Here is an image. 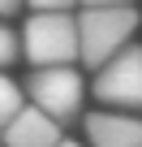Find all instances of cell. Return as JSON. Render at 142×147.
I'll use <instances>...</instances> for the list:
<instances>
[{
  "label": "cell",
  "instance_id": "ba28073f",
  "mask_svg": "<svg viewBox=\"0 0 142 147\" xmlns=\"http://www.w3.org/2000/svg\"><path fill=\"white\" fill-rule=\"evenodd\" d=\"M17 52H22L17 35H13L5 22H0V69H5V65H13V61H17Z\"/></svg>",
  "mask_w": 142,
  "mask_h": 147
},
{
  "label": "cell",
  "instance_id": "6da1fadb",
  "mask_svg": "<svg viewBox=\"0 0 142 147\" xmlns=\"http://www.w3.org/2000/svg\"><path fill=\"white\" fill-rule=\"evenodd\" d=\"M138 30V9L133 5H103V9H82L78 18V48L82 65L99 69L108 65L121 48H129V35Z\"/></svg>",
  "mask_w": 142,
  "mask_h": 147
},
{
  "label": "cell",
  "instance_id": "7a4b0ae2",
  "mask_svg": "<svg viewBox=\"0 0 142 147\" xmlns=\"http://www.w3.org/2000/svg\"><path fill=\"white\" fill-rule=\"evenodd\" d=\"M22 52L35 69L43 65H69L78 61L82 48H78V18L69 13H35L22 30Z\"/></svg>",
  "mask_w": 142,
  "mask_h": 147
},
{
  "label": "cell",
  "instance_id": "5b68a950",
  "mask_svg": "<svg viewBox=\"0 0 142 147\" xmlns=\"http://www.w3.org/2000/svg\"><path fill=\"white\" fill-rule=\"evenodd\" d=\"M60 143V121L47 117L43 108H22L5 125V147H56Z\"/></svg>",
  "mask_w": 142,
  "mask_h": 147
},
{
  "label": "cell",
  "instance_id": "277c9868",
  "mask_svg": "<svg viewBox=\"0 0 142 147\" xmlns=\"http://www.w3.org/2000/svg\"><path fill=\"white\" fill-rule=\"evenodd\" d=\"M91 91H95L103 104L142 108V48H121L108 65H99Z\"/></svg>",
  "mask_w": 142,
  "mask_h": 147
},
{
  "label": "cell",
  "instance_id": "9c48e42d",
  "mask_svg": "<svg viewBox=\"0 0 142 147\" xmlns=\"http://www.w3.org/2000/svg\"><path fill=\"white\" fill-rule=\"evenodd\" d=\"M26 5H30L35 13H65L73 0H26Z\"/></svg>",
  "mask_w": 142,
  "mask_h": 147
},
{
  "label": "cell",
  "instance_id": "30bf717a",
  "mask_svg": "<svg viewBox=\"0 0 142 147\" xmlns=\"http://www.w3.org/2000/svg\"><path fill=\"white\" fill-rule=\"evenodd\" d=\"M86 9H103V5H133V0H82Z\"/></svg>",
  "mask_w": 142,
  "mask_h": 147
},
{
  "label": "cell",
  "instance_id": "3957f363",
  "mask_svg": "<svg viewBox=\"0 0 142 147\" xmlns=\"http://www.w3.org/2000/svg\"><path fill=\"white\" fill-rule=\"evenodd\" d=\"M26 95H30V104L43 108L47 117L73 121L78 108H82L86 87H82V74H78V69H69V65H43V69H35L30 78H26Z\"/></svg>",
  "mask_w": 142,
  "mask_h": 147
},
{
  "label": "cell",
  "instance_id": "7c38bea8",
  "mask_svg": "<svg viewBox=\"0 0 142 147\" xmlns=\"http://www.w3.org/2000/svg\"><path fill=\"white\" fill-rule=\"evenodd\" d=\"M56 147H78V143H65V138H60V143H56Z\"/></svg>",
  "mask_w": 142,
  "mask_h": 147
},
{
  "label": "cell",
  "instance_id": "8fae6325",
  "mask_svg": "<svg viewBox=\"0 0 142 147\" xmlns=\"http://www.w3.org/2000/svg\"><path fill=\"white\" fill-rule=\"evenodd\" d=\"M17 5L22 0H0V13H17Z\"/></svg>",
  "mask_w": 142,
  "mask_h": 147
},
{
  "label": "cell",
  "instance_id": "8992f818",
  "mask_svg": "<svg viewBox=\"0 0 142 147\" xmlns=\"http://www.w3.org/2000/svg\"><path fill=\"white\" fill-rule=\"evenodd\" d=\"M86 138H91V147H142V117L91 113L86 117Z\"/></svg>",
  "mask_w": 142,
  "mask_h": 147
},
{
  "label": "cell",
  "instance_id": "52a82bcc",
  "mask_svg": "<svg viewBox=\"0 0 142 147\" xmlns=\"http://www.w3.org/2000/svg\"><path fill=\"white\" fill-rule=\"evenodd\" d=\"M22 108H26V104H22V87L9 78V74H0V130H5Z\"/></svg>",
  "mask_w": 142,
  "mask_h": 147
}]
</instances>
